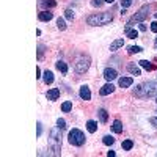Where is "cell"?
Returning a JSON list of instances; mask_svg holds the SVG:
<instances>
[{
    "label": "cell",
    "instance_id": "cell-1",
    "mask_svg": "<svg viewBox=\"0 0 157 157\" xmlns=\"http://www.w3.org/2000/svg\"><path fill=\"white\" fill-rule=\"evenodd\" d=\"M134 94L140 99H148V98L157 96V82L149 80L141 85H137L134 88Z\"/></svg>",
    "mask_w": 157,
    "mask_h": 157
},
{
    "label": "cell",
    "instance_id": "cell-2",
    "mask_svg": "<svg viewBox=\"0 0 157 157\" xmlns=\"http://www.w3.org/2000/svg\"><path fill=\"white\" fill-rule=\"evenodd\" d=\"M113 20L112 13H99V14H91L86 17V24L93 25V27H101V25H107Z\"/></svg>",
    "mask_w": 157,
    "mask_h": 157
},
{
    "label": "cell",
    "instance_id": "cell-3",
    "mask_svg": "<svg viewBox=\"0 0 157 157\" xmlns=\"http://www.w3.org/2000/svg\"><path fill=\"white\" fill-rule=\"evenodd\" d=\"M58 126L50 131V137H49V148H50V154L52 155H60V149H61V135L58 131Z\"/></svg>",
    "mask_w": 157,
    "mask_h": 157
},
{
    "label": "cell",
    "instance_id": "cell-4",
    "mask_svg": "<svg viewBox=\"0 0 157 157\" xmlns=\"http://www.w3.org/2000/svg\"><path fill=\"white\" fill-rule=\"evenodd\" d=\"M148 14H149V6L146 5V6H143V8L137 13V14H134L131 19L127 20L126 29H131V25H134V24H140V22H143V20L148 17Z\"/></svg>",
    "mask_w": 157,
    "mask_h": 157
},
{
    "label": "cell",
    "instance_id": "cell-5",
    "mask_svg": "<svg viewBox=\"0 0 157 157\" xmlns=\"http://www.w3.org/2000/svg\"><path fill=\"white\" fill-rule=\"evenodd\" d=\"M68 140H69V143L74 145V146H83L85 134L82 131H79V129H72V131L69 132V135H68Z\"/></svg>",
    "mask_w": 157,
    "mask_h": 157
},
{
    "label": "cell",
    "instance_id": "cell-6",
    "mask_svg": "<svg viewBox=\"0 0 157 157\" xmlns=\"http://www.w3.org/2000/svg\"><path fill=\"white\" fill-rule=\"evenodd\" d=\"M90 65H91L90 57L82 55V57H80V58H77V61H76V71H77L79 74H83V72H86V71H88Z\"/></svg>",
    "mask_w": 157,
    "mask_h": 157
},
{
    "label": "cell",
    "instance_id": "cell-7",
    "mask_svg": "<svg viewBox=\"0 0 157 157\" xmlns=\"http://www.w3.org/2000/svg\"><path fill=\"white\" fill-rule=\"evenodd\" d=\"M118 77V72L113 69V68H105L104 69V79L107 80V82H112V80H115Z\"/></svg>",
    "mask_w": 157,
    "mask_h": 157
},
{
    "label": "cell",
    "instance_id": "cell-8",
    "mask_svg": "<svg viewBox=\"0 0 157 157\" xmlns=\"http://www.w3.org/2000/svg\"><path fill=\"white\" fill-rule=\"evenodd\" d=\"M80 98H82V101H90L91 99V91H90V88H88L86 85H83V86H80Z\"/></svg>",
    "mask_w": 157,
    "mask_h": 157
},
{
    "label": "cell",
    "instance_id": "cell-9",
    "mask_svg": "<svg viewBox=\"0 0 157 157\" xmlns=\"http://www.w3.org/2000/svg\"><path fill=\"white\" fill-rule=\"evenodd\" d=\"M113 91H115V86H113V83H110V82H108V83H105V85L99 90V94H101V96H107V94H110V93H113Z\"/></svg>",
    "mask_w": 157,
    "mask_h": 157
},
{
    "label": "cell",
    "instance_id": "cell-10",
    "mask_svg": "<svg viewBox=\"0 0 157 157\" xmlns=\"http://www.w3.org/2000/svg\"><path fill=\"white\" fill-rule=\"evenodd\" d=\"M46 98L49 99V101H57L60 98V90H58V88H52V90L47 91Z\"/></svg>",
    "mask_w": 157,
    "mask_h": 157
},
{
    "label": "cell",
    "instance_id": "cell-11",
    "mask_svg": "<svg viewBox=\"0 0 157 157\" xmlns=\"http://www.w3.org/2000/svg\"><path fill=\"white\" fill-rule=\"evenodd\" d=\"M127 71L132 74V76H141V71H140V68L135 65V63H129L127 65Z\"/></svg>",
    "mask_w": 157,
    "mask_h": 157
},
{
    "label": "cell",
    "instance_id": "cell-12",
    "mask_svg": "<svg viewBox=\"0 0 157 157\" xmlns=\"http://www.w3.org/2000/svg\"><path fill=\"white\" fill-rule=\"evenodd\" d=\"M134 83V79L132 77H121L119 79V86L121 88H127Z\"/></svg>",
    "mask_w": 157,
    "mask_h": 157
},
{
    "label": "cell",
    "instance_id": "cell-13",
    "mask_svg": "<svg viewBox=\"0 0 157 157\" xmlns=\"http://www.w3.org/2000/svg\"><path fill=\"white\" fill-rule=\"evenodd\" d=\"M38 17H39V20H43V22H49V20L53 17V14L50 11H41Z\"/></svg>",
    "mask_w": 157,
    "mask_h": 157
},
{
    "label": "cell",
    "instance_id": "cell-14",
    "mask_svg": "<svg viewBox=\"0 0 157 157\" xmlns=\"http://www.w3.org/2000/svg\"><path fill=\"white\" fill-rule=\"evenodd\" d=\"M122 46H124V39H122V38H119V39L113 41V43L110 44V50H112V52H115V50H118L119 47H122Z\"/></svg>",
    "mask_w": 157,
    "mask_h": 157
},
{
    "label": "cell",
    "instance_id": "cell-15",
    "mask_svg": "<svg viewBox=\"0 0 157 157\" xmlns=\"http://www.w3.org/2000/svg\"><path fill=\"white\" fill-rule=\"evenodd\" d=\"M43 79H44V83H46V85H50L52 82H53V72H52V71H44Z\"/></svg>",
    "mask_w": 157,
    "mask_h": 157
},
{
    "label": "cell",
    "instance_id": "cell-16",
    "mask_svg": "<svg viewBox=\"0 0 157 157\" xmlns=\"http://www.w3.org/2000/svg\"><path fill=\"white\" fill-rule=\"evenodd\" d=\"M86 131L90 132V134H94V132L98 131V122L93 121V119H90V121L86 122Z\"/></svg>",
    "mask_w": 157,
    "mask_h": 157
},
{
    "label": "cell",
    "instance_id": "cell-17",
    "mask_svg": "<svg viewBox=\"0 0 157 157\" xmlns=\"http://www.w3.org/2000/svg\"><path fill=\"white\" fill-rule=\"evenodd\" d=\"M138 65H140L141 68H145L146 71H152V69H154V65L151 63V61H148V60H141V61H138Z\"/></svg>",
    "mask_w": 157,
    "mask_h": 157
},
{
    "label": "cell",
    "instance_id": "cell-18",
    "mask_svg": "<svg viewBox=\"0 0 157 157\" xmlns=\"http://www.w3.org/2000/svg\"><path fill=\"white\" fill-rule=\"evenodd\" d=\"M112 129H113L115 134H121V132H122V124H121V121H119V119H115Z\"/></svg>",
    "mask_w": 157,
    "mask_h": 157
},
{
    "label": "cell",
    "instance_id": "cell-19",
    "mask_svg": "<svg viewBox=\"0 0 157 157\" xmlns=\"http://www.w3.org/2000/svg\"><path fill=\"white\" fill-rule=\"evenodd\" d=\"M124 30H126V36L127 38H131V39L138 38V32L135 30V29H124Z\"/></svg>",
    "mask_w": 157,
    "mask_h": 157
},
{
    "label": "cell",
    "instance_id": "cell-20",
    "mask_svg": "<svg viewBox=\"0 0 157 157\" xmlns=\"http://www.w3.org/2000/svg\"><path fill=\"white\" fill-rule=\"evenodd\" d=\"M41 5H43L44 8H55L57 2L55 0H41Z\"/></svg>",
    "mask_w": 157,
    "mask_h": 157
},
{
    "label": "cell",
    "instance_id": "cell-21",
    "mask_svg": "<svg viewBox=\"0 0 157 157\" xmlns=\"http://www.w3.org/2000/svg\"><path fill=\"white\" fill-rule=\"evenodd\" d=\"M99 119H101V122H107V119H108V113H107V110L105 108H99Z\"/></svg>",
    "mask_w": 157,
    "mask_h": 157
},
{
    "label": "cell",
    "instance_id": "cell-22",
    "mask_svg": "<svg viewBox=\"0 0 157 157\" xmlns=\"http://www.w3.org/2000/svg\"><path fill=\"white\" fill-rule=\"evenodd\" d=\"M57 69L58 71H61V72H63V74H66L68 72V65L65 63V61H57Z\"/></svg>",
    "mask_w": 157,
    "mask_h": 157
},
{
    "label": "cell",
    "instance_id": "cell-23",
    "mask_svg": "<svg viewBox=\"0 0 157 157\" xmlns=\"http://www.w3.org/2000/svg\"><path fill=\"white\" fill-rule=\"evenodd\" d=\"M132 148H134V141L132 140H124L122 141V149H124V151H131Z\"/></svg>",
    "mask_w": 157,
    "mask_h": 157
},
{
    "label": "cell",
    "instance_id": "cell-24",
    "mask_svg": "<svg viewBox=\"0 0 157 157\" xmlns=\"http://www.w3.org/2000/svg\"><path fill=\"white\" fill-rule=\"evenodd\" d=\"M71 108H72V102L71 101H66V102H63V105H61V110H63L65 113L71 112Z\"/></svg>",
    "mask_w": 157,
    "mask_h": 157
},
{
    "label": "cell",
    "instance_id": "cell-25",
    "mask_svg": "<svg viewBox=\"0 0 157 157\" xmlns=\"http://www.w3.org/2000/svg\"><path fill=\"white\" fill-rule=\"evenodd\" d=\"M143 49H141V47L140 46H131V47H129V55H134V53H140Z\"/></svg>",
    "mask_w": 157,
    "mask_h": 157
},
{
    "label": "cell",
    "instance_id": "cell-26",
    "mask_svg": "<svg viewBox=\"0 0 157 157\" xmlns=\"http://www.w3.org/2000/svg\"><path fill=\"white\" fill-rule=\"evenodd\" d=\"M102 141H104V145L110 146V145H113V143H115V138L112 137V135H105V137L102 138Z\"/></svg>",
    "mask_w": 157,
    "mask_h": 157
},
{
    "label": "cell",
    "instance_id": "cell-27",
    "mask_svg": "<svg viewBox=\"0 0 157 157\" xmlns=\"http://www.w3.org/2000/svg\"><path fill=\"white\" fill-rule=\"evenodd\" d=\"M57 27H58L60 30H65V29H66V22H65L63 17H58V19H57Z\"/></svg>",
    "mask_w": 157,
    "mask_h": 157
},
{
    "label": "cell",
    "instance_id": "cell-28",
    "mask_svg": "<svg viewBox=\"0 0 157 157\" xmlns=\"http://www.w3.org/2000/svg\"><path fill=\"white\" fill-rule=\"evenodd\" d=\"M57 126H58L60 129H65V127H66V121H65L63 118H58V119H57Z\"/></svg>",
    "mask_w": 157,
    "mask_h": 157
},
{
    "label": "cell",
    "instance_id": "cell-29",
    "mask_svg": "<svg viewBox=\"0 0 157 157\" xmlns=\"http://www.w3.org/2000/svg\"><path fill=\"white\" fill-rule=\"evenodd\" d=\"M132 5V0H121V6L122 8H129Z\"/></svg>",
    "mask_w": 157,
    "mask_h": 157
},
{
    "label": "cell",
    "instance_id": "cell-30",
    "mask_svg": "<svg viewBox=\"0 0 157 157\" xmlns=\"http://www.w3.org/2000/svg\"><path fill=\"white\" fill-rule=\"evenodd\" d=\"M41 134H43V124L38 122L36 124V137H41Z\"/></svg>",
    "mask_w": 157,
    "mask_h": 157
},
{
    "label": "cell",
    "instance_id": "cell-31",
    "mask_svg": "<svg viewBox=\"0 0 157 157\" xmlns=\"http://www.w3.org/2000/svg\"><path fill=\"white\" fill-rule=\"evenodd\" d=\"M43 52H44V46L39 44V46H38V58H39V60L43 58Z\"/></svg>",
    "mask_w": 157,
    "mask_h": 157
},
{
    "label": "cell",
    "instance_id": "cell-32",
    "mask_svg": "<svg viewBox=\"0 0 157 157\" xmlns=\"http://www.w3.org/2000/svg\"><path fill=\"white\" fill-rule=\"evenodd\" d=\"M65 16H66V19L72 20V19H74V11H72V10H66V14H65Z\"/></svg>",
    "mask_w": 157,
    "mask_h": 157
},
{
    "label": "cell",
    "instance_id": "cell-33",
    "mask_svg": "<svg viewBox=\"0 0 157 157\" xmlns=\"http://www.w3.org/2000/svg\"><path fill=\"white\" fill-rule=\"evenodd\" d=\"M91 5L93 6H98V8H99V6L102 5V0H91Z\"/></svg>",
    "mask_w": 157,
    "mask_h": 157
},
{
    "label": "cell",
    "instance_id": "cell-34",
    "mask_svg": "<svg viewBox=\"0 0 157 157\" xmlns=\"http://www.w3.org/2000/svg\"><path fill=\"white\" fill-rule=\"evenodd\" d=\"M151 32L152 33H157V20H154V22L151 24Z\"/></svg>",
    "mask_w": 157,
    "mask_h": 157
},
{
    "label": "cell",
    "instance_id": "cell-35",
    "mask_svg": "<svg viewBox=\"0 0 157 157\" xmlns=\"http://www.w3.org/2000/svg\"><path fill=\"white\" fill-rule=\"evenodd\" d=\"M149 121H151V124H154V126L157 127V116H154V118H151V119H149Z\"/></svg>",
    "mask_w": 157,
    "mask_h": 157
},
{
    "label": "cell",
    "instance_id": "cell-36",
    "mask_svg": "<svg viewBox=\"0 0 157 157\" xmlns=\"http://www.w3.org/2000/svg\"><path fill=\"white\" fill-rule=\"evenodd\" d=\"M140 32H146V25L145 24H140Z\"/></svg>",
    "mask_w": 157,
    "mask_h": 157
},
{
    "label": "cell",
    "instance_id": "cell-37",
    "mask_svg": "<svg viewBox=\"0 0 157 157\" xmlns=\"http://www.w3.org/2000/svg\"><path fill=\"white\" fill-rule=\"evenodd\" d=\"M36 77H38V79L41 77V69H39V68H36Z\"/></svg>",
    "mask_w": 157,
    "mask_h": 157
},
{
    "label": "cell",
    "instance_id": "cell-38",
    "mask_svg": "<svg viewBox=\"0 0 157 157\" xmlns=\"http://www.w3.org/2000/svg\"><path fill=\"white\" fill-rule=\"evenodd\" d=\"M107 155H108V157H115V151H108Z\"/></svg>",
    "mask_w": 157,
    "mask_h": 157
},
{
    "label": "cell",
    "instance_id": "cell-39",
    "mask_svg": "<svg viewBox=\"0 0 157 157\" xmlns=\"http://www.w3.org/2000/svg\"><path fill=\"white\" fill-rule=\"evenodd\" d=\"M104 2H107V3H113L115 0H104Z\"/></svg>",
    "mask_w": 157,
    "mask_h": 157
},
{
    "label": "cell",
    "instance_id": "cell-40",
    "mask_svg": "<svg viewBox=\"0 0 157 157\" xmlns=\"http://www.w3.org/2000/svg\"><path fill=\"white\" fill-rule=\"evenodd\" d=\"M154 47H155V49H157V38H155V41H154Z\"/></svg>",
    "mask_w": 157,
    "mask_h": 157
},
{
    "label": "cell",
    "instance_id": "cell-41",
    "mask_svg": "<svg viewBox=\"0 0 157 157\" xmlns=\"http://www.w3.org/2000/svg\"><path fill=\"white\" fill-rule=\"evenodd\" d=\"M154 17H155V19H157V13H155V14H154Z\"/></svg>",
    "mask_w": 157,
    "mask_h": 157
},
{
    "label": "cell",
    "instance_id": "cell-42",
    "mask_svg": "<svg viewBox=\"0 0 157 157\" xmlns=\"http://www.w3.org/2000/svg\"><path fill=\"white\" fill-rule=\"evenodd\" d=\"M155 102H157V98H155Z\"/></svg>",
    "mask_w": 157,
    "mask_h": 157
}]
</instances>
